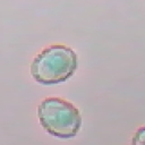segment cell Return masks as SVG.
Returning a JSON list of instances; mask_svg holds the SVG:
<instances>
[{"mask_svg":"<svg viewBox=\"0 0 145 145\" xmlns=\"http://www.w3.org/2000/svg\"><path fill=\"white\" fill-rule=\"evenodd\" d=\"M77 68L76 52L62 44H54L42 50L31 63L33 78L43 85L66 82Z\"/></svg>","mask_w":145,"mask_h":145,"instance_id":"6da1fadb","label":"cell"},{"mask_svg":"<svg viewBox=\"0 0 145 145\" xmlns=\"http://www.w3.org/2000/svg\"><path fill=\"white\" fill-rule=\"evenodd\" d=\"M37 116L42 127L52 136L72 138L82 126L78 109L60 97H48L37 108Z\"/></svg>","mask_w":145,"mask_h":145,"instance_id":"7a4b0ae2","label":"cell"},{"mask_svg":"<svg viewBox=\"0 0 145 145\" xmlns=\"http://www.w3.org/2000/svg\"><path fill=\"white\" fill-rule=\"evenodd\" d=\"M133 144H145V126L139 128L133 138Z\"/></svg>","mask_w":145,"mask_h":145,"instance_id":"3957f363","label":"cell"}]
</instances>
